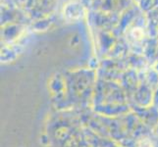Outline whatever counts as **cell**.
Returning a JSON list of instances; mask_svg holds the SVG:
<instances>
[{
    "instance_id": "1",
    "label": "cell",
    "mask_w": 158,
    "mask_h": 147,
    "mask_svg": "<svg viewBox=\"0 0 158 147\" xmlns=\"http://www.w3.org/2000/svg\"><path fill=\"white\" fill-rule=\"evenodd\" d=\"M85 7L89 10L121 15L135 4L133 0H81Z\"/></svg>"
},
{
    "instance_id": "2",
    "label": "cell",
    "mask_w": 158,
    "mask_h": 147,
    "mask_svg": "<svg viewBox=\"0 0 158 147\" xmlns=\"http://www.w3.org/2000/svg\"><path fill=\"white\" fill-rule=\"evenodd\" d=\"M55 0H27L25 9L32 20H40L48 17L55 8Z\"/></svg>"
},
{
    "instance_id": "3",
    "label": "cell",
    "mask_w": 158,
    "mask_h": 147,
    "mask_svg": "<svg viewBox=\"0 0 158 147\" xmlns=\"http://www.w3.org/2000/svg\"><path fill=\"white\" fill-rule=\"evenodd\" d=\"M89 20L92 25H94L96 28L100 29L103 31L111 30L114 31L119 24L120 15L89 10Z\"/></svg>"
},
{
    "instance_id": "4",
    "label": "cell",
    "mask_w": 158,
    "mask_h": 147,
    "mask_svg": "<svg viewBox=\"0 0 158 147\" xmlns=\"http://www.w3.org/2000/svg\"><path fill=\"white\" fill-rule=\"evenodd\" d=\"M141 12H143V11L139 9L138 4H134L132 7L127 9L124 13L120 15L119 24L116 27V29L114 30V32H116L118 35L125 34V31H126L129 27L133 24V22L137 19V17Z\"/></svg>"
},
{
    "instance_id": "5",
    "label": "cell",
    "mask_w": 158,
    "mask_h": 147,
    "mask_svg": "<svg viewBox=\"0 0 158 147\" xmlns=\"http://www.w3.org/2000/svg\"><path fill=\"white\" fill-rule=\"evenodd\" d=\"M26 21H28V17L17 8H14L13 6H3L1 15V23L3 26L13 23L23 24Z\"/></svg>"
},
{
    "instance_id": "6",
    "label": "cell",
    "mask_w": 158,
    "mask_h": 147,
    "mask_svg": "<svg viewBox=\"0 0 158 147\" xmlns=\"http://www.w3.org/2000/svg\"><path fill=\"white\" fill-rule=\"evenodd\" d=\"M64 15L68 19H80L85 15V5L79 2H70L64 8Z\"/></svg>"
},
{
    "instance_id": "7",
    "label": "cell",
    "mask_w": 158,
    "mask_h": 147,
    "mask_svg": "<svg viewBox=\"0 0 158 147\" xmlns=\"http://www.w3.org/2000/svg\"><path fill=\"white\" fill-rule=\"evenodd\" d=\"M148 20V31L150 37H155L158 35V7H154L149 12L145 13Z\"/></svg>"
},
{
    "instance_id": "8",
    "label": "cell",
    "mask_w": 158,
    "mask_h": 147,
    "mask_svg": "<svg viewBox=\"0 0 158 147\" xmlns=\"http://www.w3.org/2000/svg\"><path fill=\"white\" fill-rule=\"evenodd\" d=\"M24 29L23 24H18V23H13V24H7L3 26L2 30V35L3 37L6 40L11 41L12 39H16Z\"/></svg>"
},
{
    "instance_id": "9",
    "label": "cell",
    "mask_w": 158,
    "mask_h": 147,
    "mask_svg": "<svg viewBox=\"0 0 158 147\" xmlns=\"http://www.w3.org/2000/svg\"><path fill=\"white\" fill-rule=\"evenodd\" d=\"M138 6L143 13H148L154 8V0H140Z\"/></svg>"
},
{
    "instance_id": "10",
    "label": "cell",
    "mask_w": 158,
    "mask_h": 147,
    "mask_svg": "<svg viewBox=\"0 0 158 147\" xmlns=\"http://www.w3.org/2000/svg\"><path fill=\"white\" fill-rule=\"evenodd\" d=\"M154 7H158V0H154Z\"/></svg>"
},
{
    "instance_id": "11",
    "label": "cell",
    "mask_w": 158,
    "mask_h": 147,
    "mask_svg": "<svg viewBox=\"0 0 158 147\" xmlns=\"http://www.w3.org/2000/svg\"><path fill=\"white\" fill-rule=\"evenodd\" d=\"M133 1H134V2H135V4H138V3H139V2L140 1V0H133Z\"/></svg>"
},
{
    "instance_id": "12",
    "label": "cell",
    "mask_w": 158,
    "mask_h": 147,
    "mask_svg": "<svg viewBox=\"0 0 158 147\" xmlns=\"http://www.w3.org/2000/svg\"></svg>"
}]
</instances>
